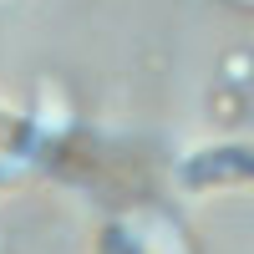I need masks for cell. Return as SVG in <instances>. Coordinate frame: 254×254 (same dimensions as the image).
I'll return each instance as SVG.
<instances>
[{
  "label": "cell",
  "mask_w": 254,
  "mask_h": 254,
  "mask_svg": "<svg viewBox=\"0 0 254 254\" xmlns=\"http://www.w3.org/2000/svg\"><path fill=\"white\" fill-rule=\"evenodd\" d=\"M5 168H15V163H5V158H0V178H5Z\"/></svg>",
  "instance_id": "3"
},
{
  "label": "cell",
  "mask_w": 254,
  "mask_h": 254,
  "mask_svg": "<svg viewBox=\"0 0 254 254\" xmlns=\"http://www.w3.org/2000/svg\"><path fill=\"white\" fill-rule=\"evenodd\" d=\"M97 254H147V244H142V234H137V224L117 219V224H107V229L97 234Z\"/></svg>",
  "instance_id": "1"
},
{
  "label": "cell",
  "mask_w": 254,
  "mask_h": 254,
  "mask_svg": "<svg viewBox=\"0 0 254 254\" xmlns=\"http://www.w3.org/2000/svg\"><path fill=\"white\" fill-rule=\"evenodd\" d=\"M0 254H5V224H0Z\"/></svg>",
  "instance_id": "2"
}]
</instances>
